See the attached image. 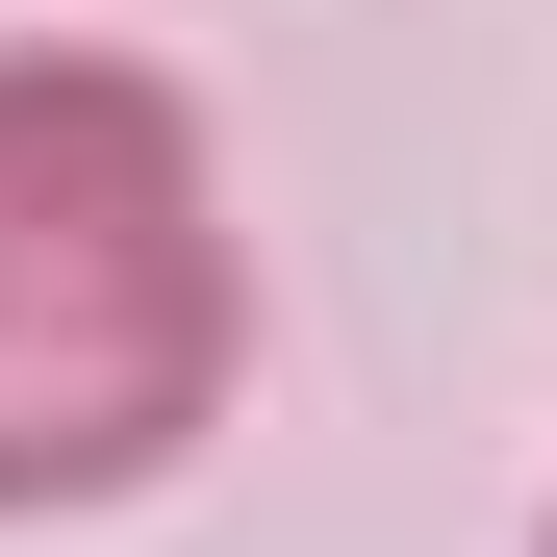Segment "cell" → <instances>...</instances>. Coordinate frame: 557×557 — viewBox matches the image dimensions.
Returning a JSON list of instances; mask_svg holds the SVG:
<instances>
[{"instance_id": "1", "label": "cell", "mask_w": 557, "mask_h": 557, "mask_svg": "<svg viewBox=\"0 0 557 557\" xmlns=\"http://www.w3.org/2000/svg\"><path fill=\"white\" fill-rule=\"evenodd\" d=\"M253 406V228L203 76L127 26L0 51V532H102Z\"/></svg>"}, {"instance_id": "2", "label": "cell", "mask_w": 557, "mask_h": 557, "mask_svg": "<svg viewBox=\"0 0 557 557\" xmlns=\"http://www.w3.org/2000/svg\"><path fill=\"white\" fill-rule=\"evenodd\" d=\"M532 557H557V507H532Z\"/></svg>"}]
</instances>
